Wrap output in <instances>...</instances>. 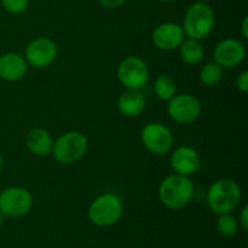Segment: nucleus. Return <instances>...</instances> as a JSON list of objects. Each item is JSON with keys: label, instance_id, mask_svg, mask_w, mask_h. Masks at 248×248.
<instances>
[{"label": "nucleus", "instance_id": "obj_24", "mask_svg": "<svg viewBox=\"0 0 248 248\" xmlns=\"http://www.w3.org/2000/svg\"><path fill=\"white\" fill-rule=\"evenodd\" d=\"M237 222H239V225H241L242 229H248V206H244V207H242Z\"/></svg>", "mask_w": 248, "mask_h": 248}, {"label": "nucleus", "instance_id": "obj_4", "mask_svg": "<svg viewBox=\"0 0 248 248\" xmlns=\"http://www.w3.org/2000/svg\"><path fill=\"white\" fill-rule=\"evenodd\" d=\"M124 213V205L119 195L104 193L97 196L89 207V219L98 228H108L116 224Z\"/></svg>", "mask_w": 248, "mask_h": 248}, {"label": "nucleus", "instance_id": "obj_26", "mask_svg": "<svg viewBox=\"0 0 248 248\" xmlns=\"http://www.w3.org/2000/svg\"><path fill=\"white\" fill-rule=\"evenodd\" d=\"M5 218H6V217H5V216L2 215L1 212H0V228H1V227H2V224H4V222H5Z\"/></svg>", "mask_w": 248, "mask_h": 248}, {"label": "nucleus", "instance_id": "obj_21", "mask_svg": "<svg viewBox=\"0 0 248 248\" xmlns=\"http://www.w3.org/2000/svg\"><path fill=\"white\" fill-rule=\"evenodd\" d=\"M2 9L12 15H21L28 9L29 0H0Z\"/></svg>", "mask_w": 248, "mask_h": 248}, {"label": "nucleus", "instance_id": "obj_18", "mask_svg": "<svg viewBox=\"0 0 248 248\" xmlns=\"http://www.w3.org/2000/svg\"><path fill=\"white\" fill-rule=\"evenodd\" d=\"M153 87H154L155 96L165 102L170 101L176 94L177 91L176 82L169 75H160V77H157L155 79Z\"/></svg>", "mask_w": 248, "mask_h": 248}, {"label": "nucleus", "instance_id": "obj_12", "mask_svg": "<svg viewBox=\"0 0 248 248\" xmlns=\"http://www.w3.org/2000/svg\"><path fill=\"white\" fill-rule=\"evenodd\" d=\"M186 39L181 24L174 22H165L159 24L152 34V41L156 48L161 51H173L181 46Z\"/></svg>", "mask_w": 248, "mask_h": 248}, {"label": "nucleus", "instance_id": "obj_13", "mask_svg": "<svg viewBox=\"0 0 248 248\" xmlns=\"http://www.w3.org/2000/svg\"><path fill=\"white\" fill-rule=\"evenodd\" d=\"M170 165L174 173L190 177L200 169V155L194 148L183 145L174 150L170 157Z\"/></svg>", "mask_w": 248, "mask_h": 248}, {"label": "nucleus", "instance_id": "obj_8", "mask_svg": "<svg viewBox=\"0 0 248 248\" xmlns=\"http://www.w3.org/2000/svg\"><path fill=\"white\" fill-rule=\"evenodd\" d=\"M33 207L31 191L22 186H9L0 193V212L9 218L26 216Z\"/></svg>", "mask_w": 248, "mask_h": 248}, {"label": "nucleus", "instance_id": "obj_6", "mask_svg": "<svg viewBox=\"0 0 248 248\" xmlns=\"http://www.w3.org/2000/svg\"><path fill=\"white\" fill-rule=\"evenodd\" d=\"M116 75L126 90H142L149 81V68L142 58L128 56L119 63Z\"/></svg>", "mask_w": 248, "mask_h": 248}, {"label": "nucleus", "instance_id": "obj_28", "mask_svg": "<svg viewBox=\"0 0 248 248\" xmlns=\"http://www.w3.org/2000/svg\"><path fill=\"white\" fill-rule=\"evenodd\" d=\"M157 1H161V2H170V1H173V0H157Z\"/></svg>", "mask_w": 248, "mask_h": 248}, {"label": "nucleus", "instance_id": "obj_7", "mask_svg": "<svg viewBox=\"0 0 248 248\" xmlns=\"http://www.w3.org/2000/svg\"><path fill=\"white\" fill-rule=\"evenodd\" d=\"M202 111V104L198 97L189 93L174 94L167 101V114L177 124L188 125L198 120Z\"/></svg>", "mask_w": 248, "mask_h": 248}, {"label": "nucleus", "instance_id": "obj_11", "mask_svg": "<svg viewBox=\"0 0 248 248\" xmlns=\"http://www.w3.org/2000/svg\"><path fill=\"white\" fill-rule=\"evenodd\" d=\"M246 57V47L240 40L228 38L219 41L213 48V60L224 68H235L241 64Z\"/></svg>", "mask_w": 248, "mask_h": 248}, {"label": "nucleus", "instance_id": "obj_15", "mask_svg": "<svg viewBox=\"0 0 248 248\" xmlns=\"http://www.w3.org/2000/svg\"><path fill=\"white\" fill-rule=\"evenodd\" d=\"M147 106V99L140 90H126L118 99L119 113L126 118L140 115Z\"/></svg>", "mask_w": 248, "mask_h": 248}, {"label": "nucleus", "instance_id": "obj_25", "mask_svg": "<svg viewBox=\"0 0 248 248\" xmlns=\"http://www.w3.org/2000/svg\"><path fill=\"white\" fill-rule=\"evenodd\" d=\"M241 34L245 39L248 38V17L245 16L241 22Z\"/></svg>", "mask_w": 248, "mask_h": 248}, {"label": "nucleus", "instance_id": "obj_23", "mask_svg": "<svg viewBox=\"0 0 248 248\" xmlns=\"http://www.w3.org/2000/svg\"><path fill=\"white\" fill-rule=\"evenodd\" d=\"M126 1H127V0H98V2L102 6L109 10L119 9V7L123 6Z\"/></svg>", "mask_w": 248, "mask_h": 248}, {"label": "nucleus", "instance_id": "obj_14", "mask_svg": "<svg viewBox=\"0 0 248 248\" xmlns=\"http://www.w3.org/2000/svg\"><path fill=\"white\" fill-rule=\"evenodd\" d=\"M28 63L24 56L16 52H7L0 56V79L18 81L26 77Z\"/></svg>", "mask_w": 248, "mask_h": 248}, {"label": "nucleus", "instance_id": "obj_20", "mask_svg": "<svg viewBox=\"0 0 248 248\" xmlns=\"http://www.w3.org/2000/svg\"><path fill=\"white\" fill-rule=\"evenodd\" d=\"M217 230L225 237H232L239 230V222L232 212L218 215Z\"/></svg>", "mask_w": 248, "mask_h": 248}, {"label": "nucleus", "instance_id": "obj_27", "mask_svg": "<svg viewBox=\"0 0 248 248\" xmlns=\"http://www.w3.org/2000/svg\"><path fill=\"white\" fill-rule=\"evenodd\" d=\"M2 165H4V159H2V155L1 153H0V171H1L2 169Z\"/></svg>", "mask_w": 248, "mask_h": 248}, {"label": "nucleus", "instance_id": "obj_9", "mask_svg": "<svg viewBox=\"0 0 248 248\" xmlns=\"http://www.w3.org/2000/svg\"><path fill=\"white\" fill-rule=\"evenodd\" d=\"M140 140L148 152L155 155H166L173 147V135L166 125L149 123L140 131Z\"/></svg>", "mask_w": 248, "mask_h": 248}, {"label": "nucleus", "instance_id": "obj_1", "mask_svg": "<svg viewBox=\"0 0 248 248\" xmlns=\"http://www.w3.org/2000/svg\"><path fill=\"white\" fill-rule=\"evenodd\" d=\"M195 186L190 177L170 174L160 183L157 194L159 199L170 210H182L193 200Z\"/></svg>", "mask_w": 248, "mask_h": 248}, {"label": "nucleus", "instance_id": "obj_22", "mask_svg": "<svg viewBox=\"0 0 248 248\" xmlns=\"http://www.w3.org/2000/svg\"><path fill=\"white\" fill-rule=\"evenodd\" d=\"M236 87L242 93H247L248 91V72L242 70L236 79Z\"/></svg>", "mask_w": 248, "mask_h": 248}, {"label": "nucleus", "instance_id": "obj_3", "mask_svg": "<svg viewBox=\"0 0 248 248\" xmlns=\"http://www.w3.org/2000/svg\"><path fill=\"white\" fill-rule=\"evenodd\" d=\"M215 22L212 7L203 1H196L186 9L182 28L186 38L201 41L212 33Z\"/></svg>", "mask_w": 248, "mask_h": 248}, {"label": "nucleus", "instance_id": "obj_17", "mask_svg": "<svg viewBox=\"0 0 248 248\" xmlns=\"http://www.w3.org/2000/svg\"><path fill=\"white\" fill-rule=\"evenodd\" d=\"M179 56L182 61L189 65H195L202 61L205 56V50L200 40L186 38L179 46Z\"/></svg>", "mask_w": 248, "mask_h": 248}, {"label": "nucleus", "instance_id": "obj_16", "mask_svg": "<svg viewBox=\"0 0 248 248\" xmlns=\"http://www.w3.org/2000/svg\"><path fill=\"white\" fill-rule=\"evenodd\" d=\"M26 145L31 154L36 156H47L52 152L53 138L45 128H31L27 133Z\"/></svg>", "mask_w": 248, "mask_h": 248}, {"label": "nucleus", "instance_id": "obj_29", "mask_svg": "<svg viewBox=\"0 0 248 248\" xmlns=\"http://www.w3.org/2000/svg\"><path fill=\"white\" fill-rule=\"evenodd\" d=\"M126 248H131V247H126Z\"/></svg>", "mask_w": 248, "mask_h": 248}, {"label": "nucleus", "instance_id": "obj_10", "mask_svg": "<svg viewBox=\"0 0 248 248\" xmlns=\"http://www.w3.org/2000/svg\"><path fill=\"white\" fill-rule=\"evenodd\" d=\"M57 45L52 39L46 38V36H39L27 45L26 51H24V58H26L28 65L43 69L55 62L57 58Z\"/></svg>", "mask_w": 248, "mask_h": 248}, {"label": "nucleus", "instance_id": "obj_5", "mask_svg": "<svg viewBox=\"0 0 248 248\" xmlns=\"http://www.w3.org/2000/svg\"><path fill=\"white\" fill-rule=\"evenodd\" d=\"M89 148V140L79 131H68L53 140L52 156L61 164H74L84 157Z\"/></svg>", "mask_w": 248, "mask_h": 248}, {"label": "nucleus", "instance_id": "obj_2", "mask_svg": "<svg viewBox=\"0 0 248 248\" xmlns=\"http://www.w3.org/2000/svg\"><path fill=\"white\" fill-rule=\"evenodd\" d=\"M241 188L230 178H220L213 182L206 194V203L216 215L232 212L241 201Z\"/></svg>", "mask_w": 248, "mask_h": 248}, {"label": "nucleus", "instance_id": "obj_19", "mask_svg": "<svg viewBox=\"0 0 248 248\" xmlns=\"http://www.w3.org/2000/svg\"><path fill=\"white\" fill-rule=\"evenodd\" d=\"M223 79V68L218 63L208 62L200 69V80L206 86H215Z\"/></svg>", "mask_w": 248, "mask_h": 248}]
</instances>
